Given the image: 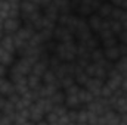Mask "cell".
<instances>
[{"label":"cell","mask_w":127,"mask_h":125,"mask_svg":"<svg viewBox=\"0 0 127 125\" xmlns=\"http://www.w3.org/2000/svg\"><path fill=\"white\" fill-rule=\"evenodd\" d=\"M53 55L58 56L62 62L75 61V59H77V40H72V41H62V43L58 41Z\"/></svg>","instance_id":"6da1fadb"},{"label":"cell","mask_w":127,"mask_h":125,"mask_svg":"<svg viewBox=\"0 0 127 125\" xmlns=\"http://www.w3.org/2000/svg\"><path fill=\"white\" fill-rule=\"evenodd\" d=\"M102 0H78V3L74 6V12L81 16H89L97 12Z\"/></svg>","instance_id":"7a4b0ae2"},{"label":"cell","mask_w":127,"mask_h":125,"mask_svg":"<svg viewBox=\"0 0 127 125\" xmlns=\"http://www.w3.org/2000/svg\"><path fill=\"white\" fill-rule=\"evenodd\" d=\"M46 113H47V112L44 110V107H43V106L35 100L31 106H30V119H31V124L32 125L46 124V119H44ZM46 125H47V124H46Z\"/></svg>","instance_id":"3957f363"},{"label":"cell","mask_w":127,"mask_h":125,"mask_svg":"<svg viewBox=\"0 0 127 125\" xmlns=\"http://www.w3.org/2000/svg\"><path fill=\"white\" fill-rule=\"evenodd\" d=\"M43 7L35 3V1H30V0H21V19H27L31 15L40 12Z\"/></svg>","instance_id":"277c9868"},{"label":"cell","mask_w":127,"mask_h":125,"mask_svg":"<svg viewBox=\"0 0 127 125\" xmlns=\"http://www.w3.org/2000/svg\"><path fill=\"white\" fill-rule=\"evenodd\" d=\"M53 38H55L56 41L62 43V41H72V40H75V35H74V32L71 31L69 28L56 24L55 31H53Z\"/></svg>","instance_id":"5b68a950"},{"label":"cell","mask_w":127,"mask_h":125,"mask_svg":"<svg viewBox=\"0 0 127 125\" xmlns=\"http://www.w3.org/2000/svg\"><path fill=\"white\" fill-rule=\"evenodd\" d=\"M21 25H22L21 16H10L3 21V31L4 34H15L21 28Z\"/></svg>","instance_id":"8992f818"},{"label":"cell","mask_w":127,"mask_h":125,"mask_svg":"<svg viewBox=\"0 0 127 125\" xmlns=\"http://www.w3.org/2000/svg\"><path fill=\"white\" fill-rule=\"evenodd\" d=\"M13 93H15V84L12 83V80L7 75L0 77V94L4 97H9Z\"/></svg>","instance_id":"52a82bcc"},{"label":"cell","mask_w":127,"mask_h":125,"mask_svg":"<svg viewBox=\"0 0 127 125\" xmlns=\"http://www.w3.org/2000/svg\"><path fill=\"white\" fill-rule=\"evenodd\" d=\"M103 55L105 58L109 61V62H117L123 55H121V49H120V43L115 44V46H111V47H103Z\"/></svg>","instance_id":"ba28073f"},{"label":"cell","mask_w":127,"mask_h":125,"mask_svg":"<svg viewBox=\"0 0 127 125\" xmlns=\"http://www.w3.org/2000/svg\"><path fill=\"white\" fill-rule=\"evenodd\" d=\"M103 19H105V18H102L97 12H95V13H92V15L87 16V22H89L92 31L95 32V34H97V32L100 31V28H102V25H103Z\"/></svg>","instance_id":"9c48e42d"},{"label":"cell","mask_w":127,"mask_h":125,"mask_svg":"<svg viewBox=\"0 0 127 125\" xmlns=\"http://www.w3.org/2000/svg\"><path fill=\"white\" fill-rule=\"evenodd\" d=\"M0 46L9 52L16 53V46H15V40H13V34H4L0 40Z\"/></svg>","instance_id":"30bf717a"},{"label":"cell","mask_w":127,"mask_h":125,"mask_svg":"<svg viewBox=\"0 0 127 125\" xmlns=\"http://www.w3.org/2000/svg\"><path fill=\"white\" fill-rule=\"evenodd\" d=\"M114 7H115V6H114L109 0H102V3H100V6H99V9H97V13H99L102 18H111Z\"/></svg>","instance_id":"8fae6325"},{"label":"cell","mask_w":127,"mask_h":125,"mask_svg":"<svg viewBox=\"0 0 127 125\" xmlns=\"http://www.w3.org/2000/svg\"><path fill=\"white\" fill-rule=\"evenodd\" d=\"M43 83L44 84H53V85H59V77L53 69H47L43 75Z\"/></svg>","instance_id":"7c38bea8"},{"label":"cell","mask_w":127,"mask_h":125,"mask_svg":"<svg viewBox=\"0 0 127 125\" xmlns=\"http://www.w3.org/2000/svg\"><path fill=\"white\" fill-rule=\"evenodd\" d=\"M27 83H28V87L31 88V90H35V88H38L41 84H43V77H40V75H37V74H28V77H27Z\"/></svg>","instance_id":"4fadbf2b"},{"label":"cell","mask_w":127,"mask_h":125,"mask_svg":"<svg viewBox=\"0 0 127 125\" xmlns=\"http://www.w3.org/2000/svg\"><path fill=\"white\" fill-rule=\"evenodd\" d=\"M75 84V77L72 74H68V75H64V77H59V87L65 90L66 87Z\"/></svg>","instance_id":"5bb4252c"},{"label":"cell","mask_w":127,"mask_h":125,"mask_svg":"<svg viewBox=\"0 0 127 125\" xmlns=\"http://www.w3.org/2000/svg\"><path fill=\"white\" fill-rule=\"evenodd\" d=\"M50 100L53 102L55 106H58V104H65V91H64L62 88H59L56 93H53L50 96Z\"/></svg>","instance_id":"9a60e30c"},{"label":"cell","mask_w":127,"mask_h":125,"mask_svg":"<svg viewBox=\"0 0 127 125\" xmlns=\"http://www.w3.org/2000/svg\"><path fill=\"white\" fill-rule=\"evenodd\" d=\"M118 38H120V43H127V30L121 32L120 35H118Z\"/></svg>","instance_id":"2e32d148"},{"label":"cell","mask_w":127,"mask_h":125,"mask_svg":"<svg viewBox=\"0 0 127 125\" xmlns=\"http://www.w3.org/2000/svg\"><path fill=\"white\" fill-rule=\"evenodd\" d=\"M120 125H127V113H120Z\"/></svg>","instance_id":"e0dca14e"},{"label":"cell","mask_w":127,"mask_h":125,"mask_svg":"<svg viewBox=\"0 0 127 125\" xmlns=\"http://www.w3.org/2000/svg\"><path fill=\"white\" fill-rule=\"evenodd\" d=\"M50 1H52V0H35V3H38L41 7H44V6H46V4H49Z\"/></svg>","instance_id":"ac0fdd59"},{"label":"cell","mask_w":127,"mask_h":125,"mask_svg":"<svg viewBox=\"0 0 127 125\" xmlns=\"http://www.w3.org/2000/svg\"><path fill=\"white\" fill-rule=\"evenodd\" d=\"M4 35V31H3V25H0V40H1V37Z\"/></svg>","instance_id":"d6986e66"},{"label":"cell","mask_w":127,"mask_h":125,"mask_svg":"<svg viewBox=\"0 0 127 125\" xmlns=\"http://www.w3.org/2000/svg\"><path fill=\"white\" fill-rule=\"evenodd\" d=\"M30 1H35V0H30Z\"/></svg>","instance_id":"ffe728a7"}]
</instances>
